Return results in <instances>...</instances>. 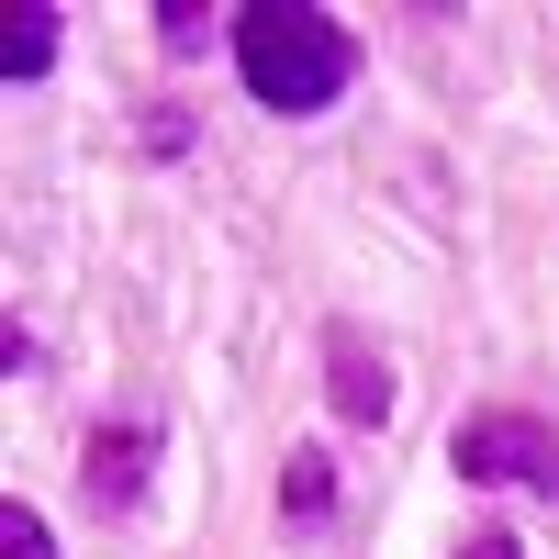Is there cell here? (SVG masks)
<instances>
[{"instance_id":"cell-1","label":"cell","mask_w":559,"mask_h":559,"mask_svg":"<svg viewBox=\"0 0 559 559\" xmlns=\"http://www.w3.org/2000/svg\"><path fill=\"white\" fill-rule=\"evenodd\" d=\"M236 79L269 112H324L358 79V45H347V23H324L313 0H247L236 12Z\"/></svg>"},{"instance_id":"cell-2","label":"cell","mask_w":559,"mask_h":559,"mask_svg":"<svg viewBox=\"0 0 559 559\" xmlns=\"http://www.w3.org/2000/svg\"><path fill=\"white\" fill-rule=\"evenodd\" d=\"M448 459L459 481H526V492H559V426L548 414H459L448 426Z\"/></svg>"},{"instance_id":"cell-3","label":"cell","mask_w":559,"mask_h":559,"mask_svg":"<svg viewBox=\"0 0 559 559\" xmlns=\"http://www.w3.org/2000/svg\"><path fill=\"white\" fill-rule=\"evenodd\" d=\"M324 403H336V426H381V414H392V358L347 313L324 324Z\"/></svg>"},{"instance_id":"cell-4","label":"cell","mask_w":559,"mask_h":559,"mask_svg":"<svg viewBox=\"0 0 559 559\" xmlns=\"http://www.w3.org/2000/svg\"><path fill=\"white\" fill-rule=\"evenodd\" d=\"M146 471H157V426H90V448H79L90 515H123V503L146 492Z\"/></svg>"},{"instance_id":"cell-5","label":"cell","mask_w":559,"mask_h":559,"mask_svg":"<svg viewBox=\"0 0 559 559\" xmlns=\"http://www.w3.org/2000/svg\"><path fill=\"white\" fill-rule=\"evenodd\" d=\"M280 515H292V526L336 515V471H324V448H292V471H280Z\"/></svg>"},{"instance_id":"cell-6","label":"cell","mask_w":559,"mask_h":559,"mask_svg":"<svg viewBox=\"0 0 559 559\" xmlns=\"http://www.w3.org/2000/svg\"><path fill=\"white\" fill-rule=\"evenodd\" d=\"M45 68H57V12L34 0V12H12V45H0V79H12V90H34Z\"/></svg>"},{"instance_id":"cell-7","label":"cell","mask_w":559,"mask_h":559,"mask_svg":"<svg viewBox=\"0 0 559 559\" xmlns=\"http://www.w3.org/2000/svg\"><path fill=\"white\" fill-rule=\"evenodd\" d=\"M0 559H57V537H45V515H23V503H0Z\"/></svg>"},{"instance_id":"cell-8","label":"cell","mask_w":559,"mask_h":559,"mask_svg":"<svg viewBox=\"0 0 559 559\" xmlns=\"http://www.w3.org/2000/svg\"><path fill=\"white\" fill-rule=\"evenodd\" d=\"M459 559H526V548H515V526H471V537H459Z\"/></svg>"}]
</instances>
